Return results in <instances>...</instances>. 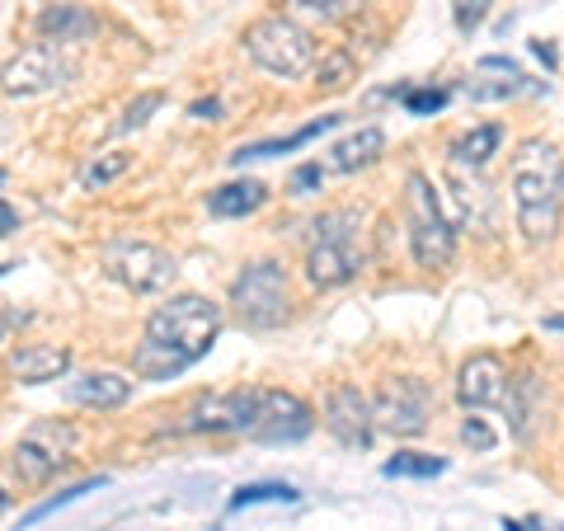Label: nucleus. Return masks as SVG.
<instances>
[{"mask_svg":"<svg viewBox=\"0 0 564 531\" xmlns=\"http://www.w3.org/2000/svg\"><path fill=\"white\" fill-rule=\"evenodd\" d=\"M221 334V306L198 292H180L165 306L151 311L147 339L132 353V371L141 381H170L188 371L198 358H207Z\"/></svg>","mask_w":564,"mask_h":531,"instance_id":"1","label":"nucleus"},{"mask_svg":"<svg viewBox=\"0 0 564 531\" xmlns=\"http://www.w3.org/2000/svg\"><path fill=\"white\" fill-rule=\"evenodd\" d=\"M508 193H513V212H518V231L541 245L555 236L560 226V165L551 141H522L513 155V174H508Z\"/></svg>","mask_w":564,"mask_h":531,"instance_id":"2","label":"nucleus"},{"mask_svg":"<svg viewBox=\"0 0 564 531\" xmlns=\"http://www.w3.org/2000/svg\"><path fill=\"white\" fill-rule=\"evenodd\" d=\"M362 217L358 212H325L315 221V240L306 250V282L321 292H334L362 273Z\"/></svg>","mask_w":564,"mask_h":531,"instance_id":"3","label":"nucleus"},{"mask_svg":"<svg viewBox=\"0 0 564 531\" xmlns=\"http://www.w3.org/2000/svg\"><path fill=\"white\" fill-rule=\"evenodd\" d=\"M245 52L259 71H269L278 80H302L306 71H315V39L288 20V14H263L245 29Z\"/></svg>","mask_w":564,"mask_h":531,"instance_id":"4","label":"nucleus"},{"mask_svg":"<svg viewBox=\"0 0 564 531\" xmlns=\"http://www.w3.org/2000/svg\"><path fill=\"white\" fill-rule=\"evenodd\" d=\"M404 193H410V250H414V263L419 269H447V263L456 259V221L452 212L443 207V198H437L433 180L423 170L410 174V184H404Z\"/></svg>","mask_w":564,"mask_h":531,"instance_id":"5","label":"nucleus"},{"mask_svg":"<svg viewBox=\"0 0 564 531\" xmlns=\"http://www.w3.org/2000/svg\"><path fill=\"white\" fill-rule=\"evenodd\" d=\"M288 269L273 259L250 263L236 282H231V315L245 329H278L288 321Z\"/></svg>","mask_w":564,"mask_h":531,"instance_id":"6","label":"nucleus"},{"mask_svg":"<svg viewBox=\"0 0 564 531\" xmlns=\"http://www.w3.org/2000/svg\"><path fill=\"white\" fill-rule=\"evenodd\" d=\"M259 391H263V386H240V391L198 395L184 410V419L174 423V433H231V437H250L254 419H259Z\"/></svg>","mask_w":564,"mask_h":531,"instance_id":"7","label":"nucleus"},{"mask_svg":"<svg viewBox=\"0 0 564 531\" xmlns=\"http://www.w3.org/2000/svg\"><path fill=\"white\" fill-rule=\"evenodd\" d=\"M104 269L137 296L165 292L174 282V273H180L174 269V254H165L161 245H151V240H113L109 250H104Z\"/></svg>","mask_w":564,"mask_h":531,"instance_id":"8","label":"nucleus"},{"mask_svg":"<svg viewBox=\"0 0 564 531\" xmlns=\"http://www.w3.org/2000/svg\"><path fill=\"white\" fill-rule=\"evenodd\" d=\"M429 414H433V391L419 377H391L372 400L377 433L391 437H419L429 429Z\"/></svg>","mask_w":564,"mask_h":531,"instance_id":"9","label":"nucleus"},{"mask_svg":"<svg viewBox=\"0 0 564 531\" xmlns=\"http://www.w3.org/2000/svg\"><path fill=\"white\" fill-rule=\"evenodd\" d=\"M70 447H76V429L62 419H39L29 423L20 447H14V470H20L24 485H47L52 475L66 466Z\"/></svg>","mask_w":564,"mask_h":531,"instance_id":"10","label":"nucleus"},{"mask_svg":"<svg viewBox=\"0 0 564 531\" xmlns=\"http://www.w3.org/2000/svg\"><path fill=\"white\" fill-rule=\"evenodd\" d=\"M66 80H70V66L62 62V52L52 43H33L24 52H14L6 71H0V90L6 95H43Z\"/></svg>","mask_w":564,"mask_h":531,"instance_id":"11","label":"nucleus"},{"mask_svg":"<svg viewBox=\"0 0 564 531\" xmlns=\"http://www.w3.org/2000/svg\"><path fill=\"white\" fill-rule=\"evenodd\" d=\"M315 429V414L302 395L292 391H259V419H254V442H273V447H288V442H302Z\"/></svg>","mask_w":564,"mask_h":531,"instance_id":"12","label":"nucleus"},{"mask_svg":"<svg viewBox=\"0 0 564 531\" xmlns=\"http://www.w3.org/2000/svg\"><path fill=\"white\" fill-rule=\"evenodd\" d=\"M325 429L334 433V442H344V447H352V452L372 447V437H377L372 400H367L352 381L329 386V395H325Z\"/></svg>","mask_w":564,"mask_h":531,"instance_id":"13","label":"nucleus"},{"mask_svg":"<svg viewBox=\"0 0 564 531\" xmlns=\"http://www.w3.org/2000/svg\"><path fill=\"white\" fill-rule=\"evenodd\" d=\"M503 395H508L503 358H494V353H475V358L462 362V371H456V400L466 404V414L494 410V404H503Z\"/></svg>","mask_w":564,"mask_h":531,"instance_id":"14","label":"nucleus"},{"mask_svg":"<svg viewBox=\"0 0 564 531\" xmlns=\"http://www.w3.org/2000/svg\"><path fill=\"white\" fill-rule=\"evenodd\" d=\"M70 404H80V410H118V404L132 400V381L122 377V371H80L76 381L66 386Z\"/></svg>","mask_w":564,"mask_h":531,"instance_id":"15","label":"nucleus"},{"mask_svg":"<svg viewBox=\"0 0 564 531\" xmlns=\"http://www.w3.org/2000/svg\"><path fill=\"white\" fill-rule=\"evenodd\" d=\"M10 371L20 377L24 386H43V381H57L70 371V348L57 344H29L20 353H10Z\"/></svg>","mask_w":564,"mask_h":531,"instance_id":"16","label":"nucleus"},{"mask_svg":"<svg viewBox=\"0 0 564 531\" xmlns=\"http://www.w3.org/2000/svg\"><path fill=\"white\" fill-rule=\"evenodd\" d=\"M508 429H513L518 442H532V429H536V419L545 410V391H541V381L532 377V371H522L518 381H508Z\"/></svg>","mask_w":564,"mask_h":531,"instance_id":"17","label":"nucleus"},{"mask_svg":"<svg viewBox=\"0 0 564 531\" xmlns=\"http://www.w3.org/2000/svg\"><path fill=\"white\" fill-rule=\"evenodd\" d=\"M95 14L85 10V6H47L39 14V33L52 43H85V39H95Z\"/></svg>","mask_w":564,"mask_h":531,"instance_id":"18","label":"nucleus"},{"mask_svg":"<svg viewBox=\"0 0 564 531\" xmlns=\"http://www.w3.org/2000/svg\"><path fill=\"white\" fill-rule=\"evenodd\" d=\"M263 203H269V184L259 180H236V184H221L217 193H207V212L212 217H250V212H259Z\"/></svg>","mask_w":564,"mask_h":531,"instance_id":"19","label":"nucleus"},{"mask_svg":"<svg viewBox=\"0 0 564 531\" xmlns=\"http://www.w3.org/2000/svg\"><path fill=\"white\" fill-rule=\"evenodd\" d=\"M499 147H503V122H480V128H470L466 137L452 141V165L480 170L499 155Z\"/></svg>","mask_w":564,"mask_h":531,"instance_id":"20","label":"nucleus"},{"mask_svg":"<svg viewBox=\"0 0 564 531\" xmlns=\"http://www.w3.org/2000/svg\"><path fill=\"white\" fill-rule=\"evenodd\" d=\"M381 151H386V132H381V128H358V132L344 137L339 147L329 151V165H334V170H344V174H352V170L372 165Z\"/></svg>","mask_w":564,"mask_h":531,"instance_id":"21","label":"nucleus"},{"mask_svg":"<svg viewBox=\"0 0 564 531\" xmlns=\"http://www.w3.org/2000/svg\"><path fill=\"white\" fill-rule=\"evenodd\" d=\"M358 80V57L348 47H329L321 62H315V90L321 95H344L348 85Z\"/></svg>","mask_w":564,"mask_h":531,"instance_id":"22","label":"nucleus"},{"mask_svg":"<svg viewBox=\"0 0 564 531\" xmlns=\"http://www.w3.org/2000/svg\"><path fill=\"white\" fill-rule=\"evenodd\" d=\"M334 122H339V118H315V122H311V128H302V132H292L288 141H259V147H240V151L231 155V161H236V165H245V161H263V155H288V151H296V147H306V141H311V137H321V132H329V128H334Z\"/></svg>","mask_w":564,"mask_h":531,"instance_id":"23","label":"nucleus"},{"mask_svg":"<svg viewBox=\"0 0 564 531\" xmlns=\"http://www.w3.org/2000/svg\"><path fill=\"white\" fill-rule=\"evenodd\" d=\"M128 165H132L128 151H104V155H95V161L80 170V184H85V188H109L113 180H122V174H128Z\"/></svg>","mask_w":564,"mask_h":531,"instance_id":"24","label":"nucleus"},{"mask_svg":"<svg viewBox=\"0 0 564 531\" xmlns=\"http://www.w3.org/2000/svg\"><path fill=\"white\" fill-rule=\"evenodd\" d=\"M381 470L386 475H410V480H433V475L447 470V462L443 456H423V452H395Z\"/></svg>","mask_w":564,"mask_h":531,"instance_id":"25","label":"nucleus"},{"mask_svg":"<svg viewBox=\"0 0 564 531\" xmlns=\"http://www.w3.org/2000/svg\"><path fill=\"white\" fill-rule=\"evenodd\" d=\"M302 494L292 485H240L231 494V508H254V503H296Z\"/></svg>","mask_w":564,"mask_h":531,"instance_id":"26","label":"nucleus"},{"mask_svg":"<svg viewBox=\"0 0 564 531\" xmlns=\"http://www.w3.org/2000/svg\"><path fill=\"white\" fill-rule=\"evenodd\" d=\"M165 104V95H155V90H147V95H137L128 109H122V132H137V128H147L151 122V113Z\"/></svg>","mask_w":564,"mask_h":531,"instance_id":"27","label":"nucleus"},{"mask_svg":"<svg viewBox=\"0 0 564 531\" xmlns=\"http://www.w3.org/2000/svg\"><path fill=\"white\" fill-rule=\"evenodd\" d=\"M95 489H104V480H85V485H76V489H66V494H57V499H47V503H39L24 518V527H33V522H43L47 512H57V508H66V503H76V499H85V494H95Z\"/></svg>","mask_w":564,"mask_h":531,"instance_id":"28","label":"nucleus"},{"mask_svg":"<svg viewBox=\"0 0 564 531\" xmlns=\"http://www.w3.org/2000/svg\"><path fill=\"white\" fill-rule=\"evenodd\" d=\"M462 442H466L470 452H494V442H499V433H494L485 419L466 414V419H462Z\"/></svg>","mask_w":564,"mask_h":531,"instance_id":"29","label":"nucleus"},{"mask_svg":"<svg viewBox=\"0 0 564 531\" xmlns=\"http://www.w3.org/2000/svg\"><path fill=\"white\" fill-rule=\"evenodd\" d=\"M400 104L410 113H437L447 104V90H400Z\"/></svg>","mask_w":564,"mask_h":531,"instance_id":"30","label":"nucleus"},{"mask_svg":"<svg viewBox=\"0 0 564 531\" xmlns=\"http://www.w3.org/2000/svg\"><path fill=\"white\" fill-rule=\"evenodd\" d=\"M489 6H494V0H456V29L475 33V29H480V20L489 14Z\"/></svg>","mask_w":564,"mask_h":531,"instance_id":"31","label":"nucleus"},{"mask_svg":"<svg viewBox=\"0 0 564 531\" xmlns=\"http://www.w3.org/2000/svg\"><path fill=\"white\" fill-rule=\"evenodd\" d=\"M321 184H325L321 161H311V165H302V170L292 174V193H296V198H311V193H321Z\"/></svg>","mask_w":564,"mask_h":531,"instance_id":"32","label":"nucleus"},{"mask_svg":"<svg viewBox=\"0 0 564 531\" xmlns=\"http://www.w3.org/2000/svg\"><path fill=\"white\" fill-rule=\"evenodd\" d=\"M188 113L198 118V122H217V118H221V99H198Z\"/></svg>","mask_w":564,"mask_h":531,"instance_id":"33","label":"nucleus"},{"mask_svg":"<svg viewBox=\"0 0 564 531\" xmlns=\"http://www.w3.org/2000/svg\"><path fill=\"white\" fill-rule=\"evenodd\" d=\"M14 226H20V212H14L6 198H0V236H10Z\"/></svg>","mask_w":564,"mask_h":531,"instance_id":"34","label":"nucleus"},{"mask_svg":"<svg viewBox=\"0 0 564 531\" xmlns=\"http://www.w3.org/2000/svg\"><path fill=\"white\" fill-rule=\"evenodd\" d=\"M485 71H518V66L508 57H485Z\"/></svg>","mask_w":564,"mask_h":531,"instance_id":"35","label":"nucleus"},{"mask_svg":"<svg viewBox=\"0 0 564 531\" xmlns=\"http://www.w3.org/2000/svg\"><path fill=\"white\" fill-rule=\"evenodd\" d=\"M6 508H10V494H6V485H0V518H6Z\"/></svg>","mask_w":564,"mask_h":531,"instance_id":"36","label":"nucleus"},{"mask_svg":"<svg viewBox=\"0 0 564 531\" xmlns=\"http://www.w3.org/2000/svg\"><path fill=\"white\" fill-rule=\"evenodd\" d=\"M560 207H564V165H560Z\"/></svg>","mask_w":564,"mask_h":531,"instance_id":"37","label":"nucleus"},{"mask_svg":"<svg viewBox=\"0 0 564 531\" xmlns=\"http://www.w3.org/2000/svg\"><path fill=\"white\" fill-rule=\"evenodd\" d=\"M560 531H564V527H560Z\"/></svg>","mask_w":564,"mask_h":531,"instance_id":"38","label":"nucleus"}]
</instances>
